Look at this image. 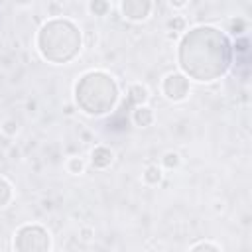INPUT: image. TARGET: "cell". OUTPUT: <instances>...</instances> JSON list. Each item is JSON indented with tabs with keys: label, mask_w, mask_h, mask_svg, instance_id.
Segmentation results:
<instances>
[{
	"label": "cell",
	"mask_w": 252,
	"mask_h": 252,
	"mask_svg": "<svg viewBox=\"0 0 252 252\" xmlns=\"http://www.w3.org/2000/svg\"><path fill=\"white\" fill-rule=\"evenodd\" d=\"M181 73L197 83H213L230 67V41L213 26H195L185 32L177 47Z\"/></svg>",
	"instance_id": "obj_1"
},
{
	"label": "cell",
	"mask_w": 252,
	"mask_h": 252,
	"mask_svg": "<svg viewBox=\"0 0 252 252\" xmlns=\"http://www.w3.org/2000/svg\"><path fill=\"white\" fill-rule=\"evenodd\" d=\"M35 47L41 59L53 65H65L73 61L83 47L81 28L63 16L49 18L41 24L35 35Z\"/></svg>",
	"instance_id": "obj_2"
},
{
	"label": "cell",
	"mask_w": 252,
	"mask_h": 252,
	"mask_svg": "<svg viewBox=\"0 0 252 252\" xmlns=\"http://www.w3.org/2000/svg\"><path fill=\"white\" fill-rule=\"evenodd\" d=\"M75 102L89 116L108 114L118 102V85L106 71H87L75 83Z\"/></svg>",
	"instance_id": "obj_3"
},
{
	"label": "cell",
	"mask_w": 252,
	"mask_h": 252,
	"mask_svg": "<svg viewBox=\"0 0 252 252\" xmlns=\"http://www.w3.org/2000/svg\"><path fill=\"white\" fill-rule=\"evenodd\" d=\"M12 248L18 252H49L53 248V238L43 224L26 222L16 228Z\"/></svg>",
	"instance_id": "obj_4"
},
{
	"label": "cell",
	"mask_w": 252,
	"mask_h": 252,
	"mask_svg": "<svg viewBox=\"0 0 252 252\" xmlns=\"http://www.w3.org/2000/svg\"><path fill=\"white\" fill-rule=\"evenodd\" d=\"M161 94L169 100V102H183L189 96L191 85H189V77L181 71H171L161 79Z\"/></svg>",
	"instance_id": "obj_5"
},
{
	"label": "cell",
	"mask_w": 252,
	"mask_h": 252,
	"mask_svg": "<svg viewBox=\"0 0 252 252\" xmlns=\"http://www.w3.org/2000/svg\"><path fill=\"white\" fill-rule=\"evenodd\" d=\"M154 12V0H120V14L128 22H146Z\"/></svg>",
	"instance_id": "obj_6"
},
{
	"label": "cell",
	"mask_w": 252,
	"mask_h": 252,
	"mask_svg": "<svg viewBox=\"0 0 252 252\" xmlns=\"http://www.w3.org/2000/svg\"><path fill=\"white\" fill-rule=\"evenodd\" d=\"M112 161H114V152H112L108 146L98 144V146H94V148L91 150V165H93L94 169H98V171L108 169V167L112 165Z\"/></svg>",
	"instance_id": "obj_7"
},
{
	"label": "cell",
	"mask_w": 252,
	"mask_h": 252,
	"mask_svg": "<svg viewBox=\"0 0 252 252\" xmlns=\"http://www.w3.org/2000/svg\"><path fill=\"white\" fill-rule=\"evenodd\" d=\"M132 122L134 126L138 128H148L156 122V114H154V108L148 106V104H136L134 110H132Z\"/></svg>",
	"instance_id": "obj_8"
},
{
	"label": "cell",
	"mask_w": 252,
	"mask_h": 252,
	"mask_svg": "<svg viewBox=\"0 0 252 252\" xmlns=\"http://www.w3.org/2000/svg\"><path fill=\"white\" fill-rule=\"evenodd\" d=\"M128 94L134 104H148V100H150V89L142 83H132L128 87Z\"/></svg>",
	"instance_id": "obj_9"
},
{
	"label": "cell",
	"mask_w": 252,
	"mask_h": 252,
	"mask_svg": "<svg viewBox=\"0 0 252 252\" xmlns=\"http://www.w3.org/2000/svg\"><path fill=\"white\" fill-rule=\"evenodd\" d=\"M161 179H163V169H161V165H148V167L144 169V173H142V181H144L146 185H150V187L159 185Z\"/></svg>",
	"instance_id": "obj_10"
},
{
	"label": "cell",
	"mask_w": 252,
	"mask_h": 252,
	"mask_svg": "<svg viewBox=\"0 0 252 252\" xmlns=\"http://www.w3.org/2000/svg\"><path fill=\"white\" fill-rule=\"evenodd\" d=\"M110 8H112V6H110V0H89V4H87L89 14H91V16H96V18L108 16Z\"/></svg>",
	"instance_id": "obj_11"
},
{
	"label": "cell",
	"mask_w": 252,
	"mask_h": 252,
	"mask_svg": "<svg viewBox=\"0 0 252 252\" xmlns=\"http://www.w3.org/2000/svg\"><path fill=\"white\" fill-rule=\"evenodd\" d=\"M12 199H14V187H12V183L6 177L0 175V209L8 207L12 203Z\"/></svg>",
	"instance_id": "obj_12"
},
{
	"label": "cell",
	"mask_w": 252,
	"mask_h": 252,
	"mask_svg": "<svg viewBox=\"0 0 252 252\" xmlns=\"http://www.w3.org/2000/svg\"><path fill=\"white\" fill-rule=\"evenodd\" d=\"M181 165V156L177 154V152H173V150H169V152H165L163 156H161V169H177Z\"/></svg>",
	"instance_id": "obj_13"
},
{
	"label": "cell",
	"mask_w": 252,
	"mask_h": 252,
	"mask_svg": "<svg viewBox=\"0 0 252 252\" xmlns=\"http://www.w3.org/2000/svg\"><path fill=\"white\" fill-rule=\"evenodd\" d=\"M65 167H67V171L71 175H81V173H85V159L79 158V156H73V158L67 159Z\"/></svg>",
	"instance_id": "obj_14"
},
{
	"label": "cell",
	"mask_w": 252,
	"mask_h": 252,
	"mask_svg": "<svg viewBox=\"0 0 252 252\" xmlns=\"http://www.w3.org/2000/svg\"><path fill=\"white\" fill-rule=\"evenodd\" d=\"M189 250H191V252H199V250H209V252H222V246H220V244H217V242H213V240H199V242L191 244V246H189Z\"/></svg>",
	"instance_id": "obj_15"
},
{
	"label": "cell",
	"mask_w": 252,
	"mask_h": 252,
	"mask_svg": "<svg viewBox=\"0 0 252 252\" xmlns=\"http://www.w3.org/2000/svg\"><path fill=\"white\" fill-rule=\"evenodd\" d=\"M0 132H2L4 136H8V138H14V136L20 132V122H18L16 118H6V120L2 122V126H0Z\"/></svg>",
	"instance_id": "obj_16"
},
{
	"label": "cell",
	"mask_w": 252,
	"mask_h": 252,
	"mask_svg": "<svg viewBox=\"0 0 252 252\" xmlns=\"http://www.w3.org/2000/svg\"><path fill=\"white\" fill-rule=\"evenodd\" d=\"M167 28H169L171 32H187V22H185V18H181V16H173V18L167 22Z\"/></svg>",
	"instance_id": "obj_17"
},
{
	"label": "cell",
	"mask_w": 252,
	"mask_h": 252,
	"mask_svg": "<svg viewBox=\"0 0 252 252\" xmlns=\"http://www.w3.org/2000/svg\"><path fill=\"white\" fill-rule=\"evenodd\" d=\"M230 24H232V28L236 30L234 33H242V32H246V22H244V20H240V18H236V20H232Z\"/></svg>",
	"instance_id": "obj_18"
},
{
	"label": "cell",
	"mask_w": 252,
	"mask_h": 252,
	"mask_svg": "<svg viewBox=\"0 0 252 252\" xmlns=\"http://www.w3.org/2000/svg\"><path fill=\"white\" fill-rule=\"evenodd\" d=\"M167 4H169L173 10H183V8L189 4V0H167Z\"/></svg>",
	"instance_id": "obj_19"
}]
</instances>
